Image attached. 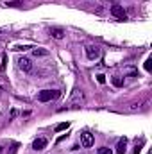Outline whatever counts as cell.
<instances>
[{"instance_id": "obj_10", "label": "cell", "mask_w": 152, "mask_h": 154, "mask_svg": "<svg viewBox=\"0 0 152 154\" xmlns=\"http://www.w3.org/2000/svg\"><path fill=\"white\" fill-rule=\"evenodd\" d=\"M32 54H34L36 57H39V56H48V50H47V48H38V47H36V48H32Z\"/></svg>"}, {"instance_id": "obj_1", "label": "cell", "mask_w": 152, "mask_h": 154, "mask_svg": "<svg viewBox=\"0 0 152 154\" xmlns=\"http://www.w3.org/2000/svg\"><path fill=\"white\" fill-rule=\"evenodd\" d=\"M57 97H59V91H56V90H43V91L38 93L39 102H48V100H54Z\"/></svg>"}, {"instance_id": "obj_8", "label": "cell", "mask_w": 152, "mask_h": 154, "mask_svg": "<svg viewBox=\"0 0 152 154\" xmlns=\"http://www.w3.org/2000/svg\"><path fill=\"white\" fill-rule=\"evenodd\" d=\"M127 151V138L123 136V138H120L118 140V145H116V154H125Z\"/></svg>"}, {"instance_id": "obj_14", "label": "cell", "mask_w": 152, "mask_h": 154, "mask_svg": "<svg viewBox=\"0 0 152 154\" xmlns=\"http://www.w3.org/2000/svg\"><path fill=\"white\" fill-rule=\"evenodd\" d=\"M97 81H99L100 84H104V82H106V75H102V74H99V75H97Z\"/></svg>"}, {"instance_id": "obj_2", "label": "cell", "mask_w": 152, "mask_h": 154, "mask_svg": "<svg viewBox=\"0 0 152 154\" xmlns=\"http://www.w3.org/2000/svg\"><path fill=\"white\" fill-rule=\"evenodd\" d=\"M82 102H84L82 91H81V90H74V93H72V97H70V100H68V108H77V106H81Z\"/></svg>"}, {"instance_id": "obj_15", "label": "cell", "mask_w": 152, "mask_h": 154, "mask_svg": "<svg viewBox=\"0 0 152 154\" xmlns=\"http://www.w3.org/2000/svg\"><path fill=\"white\" fill-rule=\"evenodd\" d=\"M150 63H152L150 59H147V61H145V70H147V72H150V68H152Z\"/></svg>"}, {"instance_id": "obj_6", "label": "cell", "mask_w": 152, "mask_h": 154, "mask_svg": "<svg viewBox=\"0 0 152 154\" xmlns=\"http://www.w3.org/2000/svg\"><path fill=\"white\" fill-rule=\"evenodd\" d=\"M111 14L116 16L118 20H125V18H127V14H125V11H123L122 5H113V7H111Z\"/></svg>"}, {"instance_id": "obj_16", "label": "cell", "mask_w": 152, "mask_h": 154, "mask_svg": "<svg viewBox=\"0 0 152 154\" xmlns=\"http://www.w3.org/2000/svg\"><path fill=\"white\" fill-rule=\"evenodd\" d=\"M27 48H32V47H27V45H23V47H14L13 50H27Z\"/></svg>"}, {"instance_id": "obj_3", "label": "cell", "mask_w": 152, "mask_h": 154, "mask_svg": "<svg viewBox=\"0 0 152 154\" xmlns=\"http://www.w3.org/2000/svg\"><path fill=\"white\" fill-rule=\"evenodd\" d=\"M81 143H82V147H91L93 143H95V136L91 134V133H88V131H84L82 134H81Z\"/></svg>"}, {"instance_id": "obj_9", "label": "cell", "mask_w": 152, "mask_h": 154, "mask_svg": "<svg viewBox=\"0 0 152 154\" xmlns=\"http://www.w3.org/2000/svg\"><path fill=\"white\" fill-rule=\"evenodd\" d=\"M50 34H52V38H56V39H63L65 38V31L59 29V27H52V29H50Z\"/></svg>"}, {"instance_id": "obj_7", "label": "cell", "mask_w": 152, "mask_h": 154, "mask_svg": "<svg viewBox=\"0 0 152 154\" xmlns=\"http://www.w3.org/2000/svg\"><path fill=\"white\" fill-rule=\"evenodd\" d=\"M47 143H48L47 138H36V140L32 142V149H34V151H43V149L47 147Z\"/></svg>"}, {"instance_id": "obj_5", "label": "cell", "mask_w": 152, "mask_h": 154, "mask_svg": "<svg viewBox=\"0 0 152 154\" xmlns=\"http://www.w3.org/2000/svg\"><path fill=\"white\" fill-rule=\"evenodd\" d=\"M18 66H20L23 72H31V70H32V63H31L29 57H20V59H18Z\"/></svg>"}, {"instance_id": "obj_13", "label": "cell", "mask_w": 152, "mask_h": 154, "mask_svg": "<svg viewBox=\"0 0 152 154\" xmlns=\"http://www.w3.org/2000/svg\"><path fill=\"white\" fill-rule=\"evenodd\" d=\"M97 151H99V154H113V151L108 149V147H100V149H97Z\"/></svg>"}, {"instance_id": "obj_12", "label": "cell", "mask_w": 152, "mask_h": 154, "mask_svg": "<svg viewBox=\"0 0 152 154\" xmlns=\"http://www.w3.org/2000/svg\"><path fill=\"white\" fill-rule=\"evenodd\" d=\"M113 84L114 86H122V84H123V79H122L120 75H114L113 77Z\"/></svg>"}, {"instance_id": "obj_4", "label": "cell", "mask_w": 152, "mask_h": 154, "mask_svg": "<svg viewBox=\"0 0 152 154\" xmlns=\"http://www.w3.org/2000/svg\"><path fill=\"white\" fill-rule=\"evenodd\" d=\"M86 56H88V59H97L99 56H100V50H99V47H95V45H90V47H86Z\"/></svg>"}, {"instance_id": "obj_17", "label": "cell", "mask_w": 152, "mask_h": 154, "mask_svg": "<svg viewBox=\"0 0 152 154\" xmlns=\"http://www.w3.org/2000/svg\"><path fill=\"white\" fill-rule=\"evenodd\" d=\"M0 152H2V147H0Z\"/></svg>"}, {"instance_id": "obj_11", "label": "cell", "mask_w": 152, "mask_h": 154, "mask_svg": "<svg viewBox=\"0 0 152 154\" xmlns=\"http://www.w3.org/2000/svg\"><path fill=\"white\" fill-rule=\"evenodd\" d=\"M68 122H61V124H57L56 125V133H61V131H65V129H68Z\"/></svg>"}]
</instances>
